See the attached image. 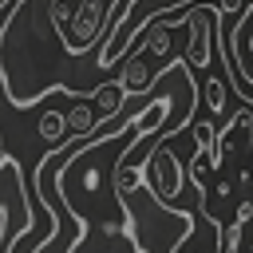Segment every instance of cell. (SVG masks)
<instances>
[{
	"mask_svg": "<svg viewBox=\"0 0 253 253\" xmlns=\"http://www.w3.org/2000/svg\"><path fill=\"white\" fill-rule=\"evenodd\" d=\"M119 8H123V0H51L47 20H51L63 51L75 59V55H87L91 47L107 43V36L119 20Z\"/></svg>",
	"mask_w": 253,
	"mask_h": 253,
	"instance_id": "obj_1",
	"label": "cell"
},
{
	"mask_svg": "<svg viewBox=\"0 0 253 253\" xmlns=\"http://www.w3.org/2000/svg\"><path fill=\"white\" fill-rule=\"evenodd\" d=\"M142 170H146V186L158 194V198H174L182 190V162L166 150V146H154L146 158H142Z\"/></svg>",
	"mask_w": 253,
	"mask_h": 253,
	"instance_id": "obj_3",
	"label": "cell"
},
{
	"mask_svg": "<svg viewBox=\"0 0 253 253\" xmlns=\"http://www.w3.org/2000/svg\"><path fill=\"white\" fill-rule=\"evenodd\" d=\"M123 99H126V87L115 79V83H103L99 91H95V107H99V119L103 123H115L119 119V111H123Z\"/></svg>",
	"mask_w": 253,
	"mask_h": 253,
	"instance_id": "obj_4",
	"label": "cell"
},
{
	"mask_svg": "<svg viewBox=\"0 0 253 253\" xmlns=\"http://www.w3.org/2000/svg\"><path fill=\"white\" fill-rule=\"evenodd\" d=\"M95 126H107L87 103H75L71 111H67V130H71V138H91V130Z\"/></svg>",
	"mask_w": 253,
	"mask_h": 253,
	"instance_id": "obj_5",
	"label": "cell"
},
{
	"mask_svg": "<svg viewBox=\"0 0 253 253\" xmlns=\"http://www.w3.org/2000/svg\"><path fill=\"white\" fill-rule=\"evenodd\" d=\"M249 253H253V241H249Z\"/></svg>",
	"mask_w": 253,
	"mask_h": 253,
	"instance_id": "obj_10",
	"label": "cell"
},
{
	"mask_svg": "<svg viewBox=\"0 0 253 253\" xmlns=\"http://www.w3.org/2000/svg\"><path fill=\"white\" fill-rule=\"evenodd\" d=\"M119 83L126 87V95H138V91H146V87L154 83V75L146 71V63H142L138 55H130L126 67H123V75H119Z\"/></svg>",
	"mask_w": 253,
	"mask_h": 253,
	"instance_id": "obj_6",
	"label": "cell"
},
{
	"mask_svg": "<svg viewBox=\"0 0 253 253\" xmlns=\"http://www.w3.org/2000/svg\"><path fill=\"white\" fill-rule=\"evenodd\" d=\"M217 47H221L225 67H229V75L237 79L241 95L253 103V4H245V12L233 16L229 36L217 32Z\"/></svg>",
	"mask_w": 253,
	"mask_h": 253,
	"instance_id": "obj_2",
	"label": "cell"
},
{
	"mask_svg": "<svg viewBox=\"0 0 253 253\" xmlns=\"http://www.w3.org/2000/svg\"><path fill=\"white\" fill-rule=\"evenodd\" d=\"M206 107H210L213 115H221V111H225V83H221L217 75H210V79H206Z\"/></svg>",
	"mask_w": 253,
	"mask_h": 253,
	"instance_id": "obj_8",
	"label": "cell"
},
{
	"mask_svg": "<svg viewBox=\"0 0 253 253\" xmlns=\"http://www.w3.org/2000/svg\"><path fill=\"white\" fill-rule=\"evenodd\" d=\"M4 8H12V0H4Z\"/></svg>",
	"mask_w": 253,
	"mask_h": 253,
	"instance_id": "obj_9",
	"label": "cell"
},
{
	"mask_svg": "<svg viewBox=\"0 0 253 253\" xmlns=\"http://www.w3.org/2000/svg\"><path fill=\"white\" fill-rule=\"evenodd\" d=\"M36 130H40V138H47V142H55V146H59V142H71V130H67V115H63V111H43Z\"/></svg>",
	"mask_w": 253,
	"mask_h": 253,
	"instance_id": "obj_7",
	"label": "cell"
}]
</instances>
